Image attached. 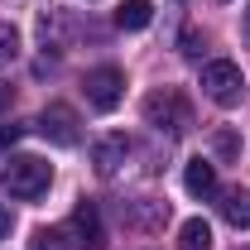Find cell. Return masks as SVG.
<instances>
[{"mask_svg":"<svg viewBox=\"0 0 250 250\" xmlns=\"http://www.w3.org/2000/svg\"><path fill=\"white\" fill-rule=\"evenodd\" d=\"M145 121L154 125V130H164V135H188L192 130V106H188L183 92L164 87V92L145 96Z\"/></svg>","mask_w":250,"mask_h":250,"instance_id":"6da1fadb","label":"cell"},{"mask_svg":"<svg viewBox=\"0 0 250 250\" xmlns=\"http://www.w3.org/2000/svg\"><path fill=\"white\" fill-rule=\"evenodd\" d=\"M0 183L10 188L15 197H43L48 192V183H53V164H43V159H34V154H15L5 168H0Z\"/></svg>","mask_w":250,"mask_h":250,"instance_id":"7a4b0ae2","label":"cell"},{"mask_svg":"<svg viewBox=\"0 0 250 250\" xmlns=\"http://www.w3.org/2000/svg\"><path fill=\"white\" fill-rule=\"evenodd\" d=\"M202 96L217 101V106H241V96H246V77H241V67H236L231 58L202 62Z\"/></svg>","mask_w":250,"mask_h":250,"instance_id":"3957f363","label":"cell"},{"mask_svg":"<svg viewBox=\"0 0 250 250\" xmlns=\"http://www.w3.org/2000/svg\"><path fill=\"white\" fill-rule=\"evenodd\" d=\"M82 92H87V106L92 111H116L125 96V72L121 67H92L82 77Z\"/></svg>","mask_w":250,"mask_h":250,"instance_id":"277c9868","label":"cell"},{"mask_svg":"<svg viewBox=\"0 0 250 250\" xmlns=\"http://www.w3.org/2000/svg\"><path fill=\"white\" fill-rule=\"evenodd\" d=\"M39 135L43 140H53V145H77V111L72 106H62V101H53V106H43V116H39Z\"/></svg>","mask_w":250,"mask_h":250,"instance_id":"5b68a950","label":"cell"},{"mask_svg":"<svg viewBox=\"0 0 250 250\" xmlns=\"http://www.w3.org/2000/svg\"><path fill=\"white\" fill-rule=\"evenodd\" d=\"M72 236H77V246H82V250H101V246H106V231H101V212H96V202H77V207H72Z\"/></svg>","mask_w":250,"mask_h":250,"instance_id":"8992f818","label":"cell"},{"mask_svg":"<svg viewBox=\"0 0 250 250\" xmlns=\"http://www.w3.org/2000/svg\"><path fill=\"white\" fill-rule=\"evenodd\" d=\"M125 154H130V140H125L121 130H116V135H101V140L92 145V164H96L101 178H111V173L125 164Z\"/></svg>","mask_w":250,"mask_h":250,"instance_id":"52a82bcc","label":"cell"},{"mask_svg":"<svg viewBox=\"0 0 250 250\" xmlns=\"http://www.w3.org/2000/svg\"><path fill=\"white\" fill-rule=\"evenodd\" d=\"M183 188L192 197H217V164H212V159H188Z\"/></svg>","mask_w":250,"mask_h":250,"instance_id":"ba28073f","label":"cell"},{"mask_svg":"<svg viewBox=\"0 0 250 250\" xmlns=\"http://www.w3.org/2000/svg\"><path fill=\"white\" fill-rule=\"evenodd\" d=\"M221 217L231 226H241V231H250V192H241V188L221 192Z\"/></svg>","mask_w":250,"mask_h":250,"instance_id":"9c48e42d","label":"cell"},{"mask_svg":"<svg viewBox=\"0 0 250 250\" xmlns=\"http://www.w3.org/2000/svg\"><path fill=\"white\" fill-rule=\"evenodd\" d=\"M149 20H154V0H121V10H116L121 29H145Z\"/></svg>","mask_w":250,"mask_h":250,"instance_id":"30bf717a","label":"cell"},{"mask_svg":"<svg viewBox=\"0 0 250 250\" xmlns=\"http://www.w3.org/2000/svg\"><path fill=\"white\" fill-rule=\"evenodd\" d=\"M178 250H212V226L202 217L183 221V231H178Z\"/></svg>","mask_w":250,"mask_h":250,"instance_id":"8fae6325","label":"cell"},{"mask_svg":"<svg viewBox=\"0 0 250 250\" xmlns=\"http://www.w3.org/2000/svg\"><path fill=\"white\" fill-rule=\"evenodd\" d=\"M130 221H135V226H164V221H168V202L145 197V202H135V207H130Z\"/></svg>","mask_w":250,"mask_h":250,"instance_id":"7c38bea8","label":"cell"},{"mask_svg":"<svg viewBox=\"0 0 250 250\" xmlns=\"http://www.w3.org/2000/svg\"><path fill=\"white\" fill-rule=\"evenodd\" d=\"M15 58H20V29H15L10 20H0V67L15 62Z\"/></svg>","mask_w":250,"mask_h":250,"instance_id":"4fadbf2b","label":"cell"},{"mask_svg":"<svg viewBox=\"0 0 250 250\" xmlns=\"http://www.w3.org/2000/svg\"><path fill=\"white\" fill-rule=\"evenodd\" d=\"M39 34H43V48H48V43L58 48L62 43V15L58 10H43V15H39Z\"/></svg>","mask_w":250,"mask_h":250,"instance_id":"5bb4252c","label":"cell"},{"mask_svg":"<svg viewBox=\"0 0 250 250\" xmlns=\"http://www.w3.org/2000/svg\"><path fill=\"white\" fill-rule=\"evenodd\" d=\"M29 250H67V241H62V231H34Z\"/></svg>","mask_w":250,"mask_h":250,"instance_id":"9a60e30c","label":"cell"},{"mask_svg":"<svg viewBox=\"0 0 250 250\" xmlns=\"http://www.w3.org/2000/svg\"><path fill=\"white\" fill-rule=\"evenodd\" d=\"M20 135H24V125H0V154H5V149H10Z\"/></svg>","mask_w":250,"mask_h":250,"instance_id":"2e32d148","label":"cell"},{"mask_svg":"<svg viewBox=\"0 0 250 250\" xmlns=\"http://www.w3.org/2000/svg\"><path fill=\"white\" fill-rule=\"evenodd\" d=\"M217 149H221V154H236V149H241V140H236L231 130H221V135H217Z\"/></svg>","mask_w":250,"mask_h":250,"instance_id":"e0dca14e","label":"cell"},{"mask_svg":"<svg viewBox=\"0 0 250 250\" xmlns=\"http://www.w3.org/2000/svg\"><path fill=\"white\" fill-rule=\"evenodd\" d=\"M183 53H188V58H197V53H202V39H197L192 29L183 34Z\"/></svg>","mask_w":250,"mask_h":250,"instance_id":"ac0fdd59","label":"cell"},{"mask_svg":"<svg viewBox=\"0 0 250 250\" xmlns=\"http://www.w3.org/2000/svg\"><path fill=\"white\" fill-rule=\"evenodd\" d=\"M10 101H15V87H10V82H0V111H10Z\"/></svg>","mask_w":250,"mask_h":250,"instance_id":"d6986e66","label":"cell"},{"mask_svg":"<svg viewBox=\"0 0 250 250\" xmlns=\"http://www.w3.org/2000/svg\"><path fill=\"white\" fill-rule=\"evenodd\" d=\"M5 236H10V212L0 207V241H5Z\"/></svg>","mask_w":250,"mask_h":250,"instance_id":"ffe728a7","label":"cell"},{"mask_svg":"<svg viewBox=\"0 0 250 250\" xmlns=\"http://www.w3.org/2000/svg\"><path fill=\"white\" fill-rule=\"evenodd\" d=\"M246 20H250V15H246Z\"/></svg>","mask_w":250,"mask_h":250,"instance_id":"44dd1931","label":"cell"}]
</instances>
